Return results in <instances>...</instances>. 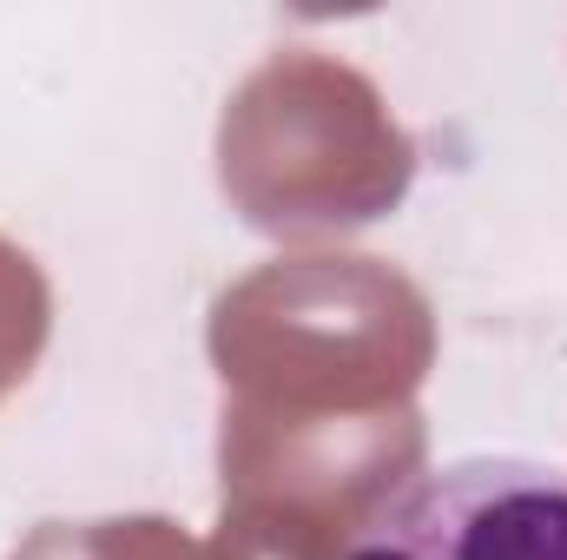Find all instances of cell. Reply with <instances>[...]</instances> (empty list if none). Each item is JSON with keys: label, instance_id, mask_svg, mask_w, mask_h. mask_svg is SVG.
Here are the masks:
<instances>
[{"label": "cell", "instance_id": "cell-1", "mask_svg": "<svg viewBox=\"0 0 567 560\" xmlns=\"http://www.w3.org/2000/svg\"><path fill=\"white\" fill-rule=\"evenodd\" d=\"M212 356L231 409H410V390L429 370V303L377 258H290L218 297Z\"/></svg>", "mask_w": 567, "mask_h": 560}, {"label": "cell", "instance_id": "cell-2", "mask_svg": "<svg viewBox=\"0 0 567 560\" xmlns=\"http://www.w3.org/2000/svg\"><path fill=\"white\" fill-rule=\"evenodd\" d=\"M218 172L258 231L310 238L383 218L410 191L416 145L357 66L278 53L238 86L218 126Z\"/></svg>", "mask_w": 567, "mask_h": 560}, {"label": "cell", "instance_id": "cell-3", "mask_svg": "<svg viewBox=\"0 0 567 560\" xmlns=\"http://www.w3.org/2000/svg\"><path fill=\"white\" fill-rule=\"evenodd\" d=\"M343 560H567V475L522 455H475L403 481Z\"/></svg>", "mask_w": 567, "mask_h": 560}, {"label": "cell", "instance_id": "cell-4", "mask_svg": "<svg viewBox=\"0 0 567 560\" xmlns=\"http://www.w3.org/2000/svg\"><path fill=\"white\" fill-rule=\"evenodd\" d=\"M350 528L284 515V508H225V528L205 560H343Z\"/></svg>", "mask_w": 567, "mask_h": 560}, {"label": "cell", "instance_id": "cell-5", "mask_svg": "<svg viewBox=\"0 0 567 560\" xmlns=\"http://www.w3.org/2000/svg\"><path fill=\"white\" fill-rule=\"evenodd\" d=\"M13 560H198V548L172 521H86L40 528Z\"/></svg>", "mask_w": 567, "mask_h": 560}, {"label": "cell", "instance_id": "cell-6", "mask_svg": "<svg viewBox=\"0 0 567 560\" xmlns=\"http://www.w3.org/2000/svg\"><path fill=\"white\" fill-rule=\"evenodd\" d=\"M47 317H53V303H47L33 258L0 238V396L33 370V356L47 343Z\"/></svg>", "mask_w": 567, "mask_h": 560}]
</instances>
